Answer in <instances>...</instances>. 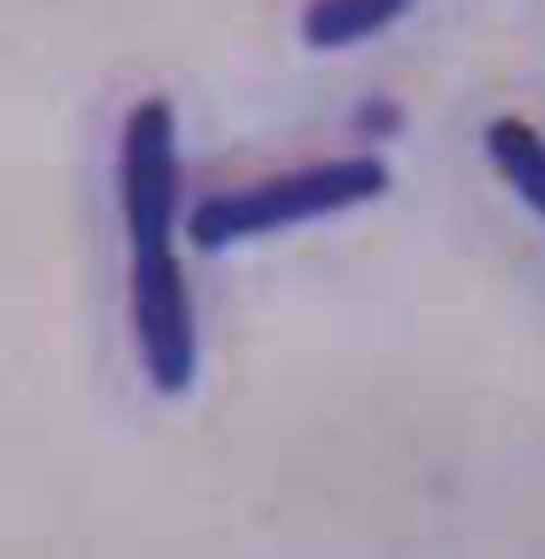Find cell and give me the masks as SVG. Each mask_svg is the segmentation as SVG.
<instances>
[{
  "instance_id": "obj_1",
  "label": "cell",
  "mask_w": 545,
  "mask_h": 559,
  "mask_svg": "<svg viewBox=\"0 0 545 559\" xmlns=\"http://www.w3.org/2000/svg\"><path fill=\"white\" fill-rule=\"evenodd\" d=\"M129 239V317L141 372L154 393L183 397L201 372L192 286L180 261V116L162 94L136 98L116 158Z\"/></svg>"
},
{
  "instance_id": "obj_2",
  "label": "cell",
  "mask_w": 545,
  "mask_h": 559,
  "mask_svg": "<svg viewBox=\"0 0 545 559\" xmlns=\"http://www.w3.org/2000/svg\"><path fill=\"white\" fill-rule=\"evenodd\" d=\"M388 188H392V171L375 154L316 158L252 185L209 192L187 214V239L201 252H227L252 239H269L307 223L350 214L359 205L379 201Z\"/></svg>"
},
{
  "instance_id": "obj_3",
  "label": "cell",
  "mask_w": 545,
  "mask_h": 559,
  "mask_svg": "<svg viewBox=\"0 0 545 559\" xmlns=\"http://www.w3.org/2000/svg\"><path fill=\"white\" fill-rule=\"evenodd\" d=\"M417 0H307L299 35L312 51H350L392 31Z\"/></svg>"
},
{
  "instance_id": "obj_4",
  "label": "cell",
  "mask_w": 545,
  "mask_h": 559,
  "mask_svg": "<svg viewBox=\"0 0 545 559\" xmlns=\"http://www.w3.org/2000/svg\"><path fill=\"white\" fill-rule=\"evenodd\" d=\"M486 158L495 163L502 180L511 185V192L545 218V133L533 129L520 116H499L486 124L482 133Z\"/></svg>"
}]
</instances>
